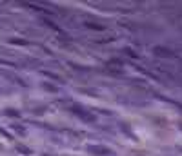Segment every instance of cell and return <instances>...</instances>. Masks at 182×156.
<instances>
[{
  "instance_id": "5",
  "label": "cell",
  "mask_w": 182,
  "mask_h": 156,
  "mask_svg": "<svg viewBox=\"0 0 182 156\" xmlns=\"http://www.w3.org/2000/svg\"><path fill=\"white\" fill-rule=\"evenodd\" d=\"M4 115H5V116H7V115H9V116H18L20 113H16V111H9V109H5V111H4Z\"/></svg>"
},
{
  "instance_id": "1",
  "label": "cell",
  "mask_w": 182,
  "mask_h": 156,
  "mask_svg": "<svg viewBox=\"0 0 182 156\" xmlns=\"http://www.w3.org/2000/svg\"><path fill=\"white\" fill-rule=\"evenodd\" d=\"M88 151H91L93 154L104 156V154H113V151L106 145H88Z\"/></svg>"
},
{
  "instance_id": "4",
  "label": "cell",
  "mask_w": 182,
  "mask_h": 156,
  "mask_svg": "<svg viewBox=\"0 0 182 156\" xmlns=\"http://www.w3.org/2000/svg\"><path fill=\"white\" fill-rule=\"evenodd\" d=\"M88 27H91V29H98V31H102L104 29V25H97V24H86Z\"/></svg>"
},
{
  "instance_id": "3",
  "label": "cell",
  "mask_w": 182,
  "mask_h": 156,
  "mask_svg": "<svg viewBox=\"0 0 182 156\" xmlns=\"http://www.w3.org/2000/svg\"><path fill=\"white\" fill-rule=\"evenodd\" d=\"M18 151H20L22 154H26V156H29V154H31V151H29L27 147H22V145H18Z\"/></svg>"
},
{
  "instance_id": "6",
  "label": "cell",
  "mask_w": 182,
  "mask_h": 156,
  "mask_svg": "<svg viewBox=\"0 0 182 156\" xmlns=\"http://www.w3.org/2000/svg\"><path fill=\"white\" fill-rule=\"evenodd\" d=\"M44 87H46L47 91H53V93H57V91H58V89H57L55 85H49V84H44Z\"/></svg>"
},
{
  "instance_id": "2",
  "label": "cell",
  "mask_w": 182,
  "mask_h": 156,
  "mask_svg": "<svg viewBox=\"0 0 182 156\" xmlns=\"http://www.w3.org/2000/svg\"><path fill=\"white\" fill-rule=\"evenodd\" d=\"M73 111H75V113H77V115H78V116H80L82 120H86V122H95V116H93V115H88L86 111H78L77 107H75Z\"/></svg>"
}]
</instances>
